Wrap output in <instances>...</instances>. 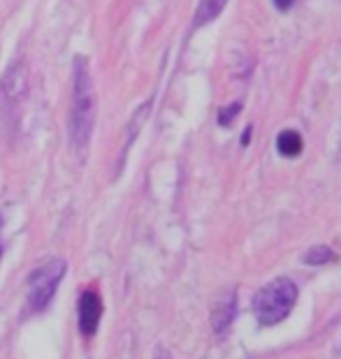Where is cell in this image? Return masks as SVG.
Masks as SVG:
<instances>
[{"label": "cell", "instance_id": "8", "mask_svg": "<svg viewBox=\"0 0 341 359\" xmlns=\"http://www.w3.org/2000/svg\"><path fill=\"white\" fill-rule=\"evenodd\" d=\"M337 259V253L332 248H328V246H316V248H312L309 253H305V262L307 264H325V262H335Z\"/></svg>", "mask_w": 341, "mask_h": 359}, {"label": "cell", "instance_id": "5", "mask_svg": "<svg viewBox=\"0 0 341 359\" xmlns=\"http://www.w3.org/2000/svg\"><path fill=\"white\" fill-rule=\"evenodd\" d=\"M234 316H237V294L230 292L214 306V316H211V327H214V332L225 334L230 330Z\"/></svg>", "mask_w": 341, "mask_h": 359}, {"label": "cell", "instance_id": "4", "mask_svg": "<svg viewBox=\"0 0 341 359\" xmlns=\"http://www.w3.org/2000/svg\"><path fill=\"white\" fill-rule=\"evenodd\" d=\"M100 318H102V299L98 294V290H86L79 299V330L81 334L91 339L98 327H100Z\"/></svg>", "mask_w": 341, "mask_h": 359}, {"label": "cell", "instance_id": "2", "mask_svg": "<svg viewBox=\"0 0 341 359\" xmlns=\"http://www.w3.org/2000/svg\"><path fill=\"white\" fill-rule=\"evenodd\" d=\"M297 304V285L290 278H274L267 285L258 290L253 297V311L258 323L265 327L279 325L290 316V311Z\"/></svg>", "mask_w": 341, "mask_h": 359}, {"label": "cell", "instance_id": "10", "mask_svg": "<svg viewBox=\"0 0 341 359\" xmlns=\"http://www.w3.org/2000/svg\"><path fill=\"white\" fill-rule=\"evenodd\" d=\"M274 5H276L281 12H286V10H290V7L295 5V0H274Z\"/></svg>", "mask_w": 341, "mask_h": 359}, {"label": "cell", "instance_id": "6", "mask_svg": "<svg viewBox=\"0 0 341 359\" xmlns=\"http://www.w3.org/2000/svg\"><path fill=\"white\" fill-rule=\"evenodd\" d=\"M276 149L283 158H297L305 149V142H302V135L295 133V130H283L276 140Z\"/></svg>", "mask_w": 341, "mask_h": 359}, {"label": "cell", "instance_id": "7", "mask_svg": "<svg viewBox=\"0 0 341 359\" xmlns=\"http://www.w3.org/2000/svg\"><path fill=\"white\" fill-rule=\"evenodd\" d=\"M227 0H200L198 3V10H195V19H193V26L200 28L209 21H214L218 14L223 12Z\"/></svg>", "mask_w": 341, "mask_h": 359}, {"label": "cell", "instance_id": "9", "mask_svg": "<svg viewBox=\"0 0 341 359\" xmlns=\"http://www.w3.org/2000/svg\"><path fill=\"white\" fill-rule=\"evenodd\" d=\"M241 109V104H230L227 109H223L221 114H218V123L221 126H230V121H232V116L237 114Z\"/></svg>", "mask_w": 341, "mask_h": 359}, {"label": "cell", "instance_id": "11", "mask_svg": "<svg viewBox=\"0 0 341 359\" xmlns=\"http://www.w3.org/2000/svg\"><path fill=\"white\" fill-rule=\"evenodd\" d=\"M0 227H3V216H0Z\"/></svg>", "mask_w": 341, "mask_h": 359}, {"label": "cell", "instance_id": "1", "mask_svg": "<svg viewBox=\"0 0 341 359\" xmlns=\"http://www.w3.org/2000/svg\"><path fill=\"white\" fill-rule=\"evenodd\" d=\"M95 126V90L88 60L74 58L72 72V107H70V142L74 151H84Z\"/></svg>", "mask_w": 341, "mask_h": 359}, {"label": "cell", "instance_id": "3", "mask_svg": "<svg viewBox=\"0 0 341 359\" xmlns=\"http://www.w3.org/2000/svg\"><path fill=\"white\" fill-rule=\"evenodd\" d=\"M67 271V262L63 257H54L42 266L28 273V306L30 311L40 313L54 302L56 290Z\"/></svg>", "mask_w": 341, "mask_h": 359}, {"label": "cell", "instance_id": "12", "mask_svg": "<svg viewBox=\"0 0 341 359\" xmlns=\"http://www.w3.org/2000/svg\"><path fill=\"white\" fill-rule=\"evenodd\" d=\"M0 257H3V248H0Z\"/></svg>", "mask_w": 341, "mask_h": 359}]
</instances>
